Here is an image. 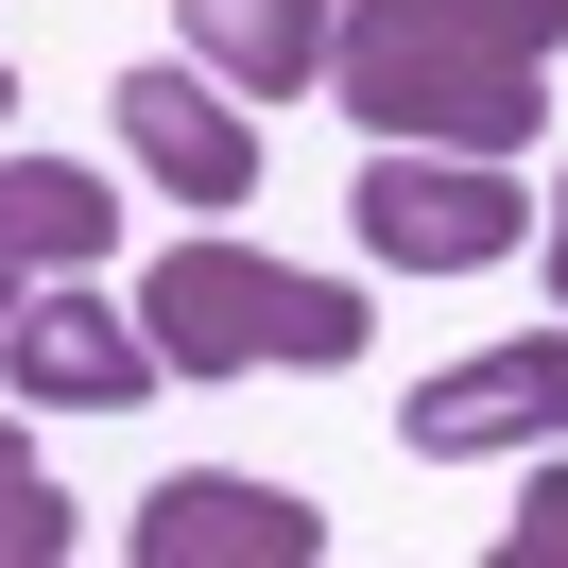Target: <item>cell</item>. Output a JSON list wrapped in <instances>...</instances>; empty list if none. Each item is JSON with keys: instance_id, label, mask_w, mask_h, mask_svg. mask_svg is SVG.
I'll return each mask as SVG.
<instances>
[{"instance_id": "cell-1", "label": "cell", "mask_w": 568, "mask_h": 568, "mask_svg": "<svg viewBox=\"0 0 568 568\" xmlns=\"http://www.w3.org/2000/svg\"><path fill=\"white\" fill-rule=\"evenodd\" d=\"M551 36L568 0H345L327 18V87L379 139H448V155H517L551 121Z\"/></svg>"}, {"instance_id": "cell-2", "label": "cell", "mask_w": 568, "mask_h": 568, "mask_svg": "<svg viewBox=\"0 0 568 568\" xmlns=\"http://www.w3.org/2000/svg\"><path fill=\"white\" fill-rule=\"evenodd\" d=\"M139 345L173 379H311V362H362V293L345 276H276L242 242H173L139 276Z\"/></svg>"}, {"instance_id": "cell-3", "label": "cell", "mask_w": 568, "mask_h": 568, "mask_svg": "<svg viewBox=\"0 0 568 568\" xmlns=\"http://www.w3.org/2000/svg\"><path fill=\"white\" fill-rule=\"evenodd\" d=\"M345 224H362V258H396V276H483V258L534 242V207L499 190V155H448V139H379L362 190H345Z\"/></svg>"}, {"instance_id": "cell-4", "label": "cell", "mask_w": 568, "mask_h": 568, "mask_svg": "<svg viewBox=\"0 0 568 568\" xmlns=\"http://www.w3.org/2000/svg\"><path fill=\"white\" fill-rule=\"evenodd\" d=\"M483 448H568V327L414 379V465H483Z\"/></svg>"}, {"instance_id": "cell-5", "label": "cell", "mask_w": 568, "mask_h": 568, "mask_svg": "<svg viewBox=\"0 0 568 568\" xmlns=\"http://www.w3.org/2000/svg\"><path fill=\"white\" fill-rule=\"evenodd\" d=\"M104 104H121V155H139L173 207H242L258 190V121L224 104V70H121Z\"/></svg>"}, {"instance_id": "cell-6", "label": "cell", "mask_w": 568, "mask_h": 568, "mask_svg": "<svg viewBox=\"0 0 568 568\" xmlns=\"http://www.w3.org/2000/svg\"><path fill=\"white\" fill-rule=\"evenodd\" d=\"M327 517L293 483H242V465H190V483L139 499V568H311Z\"/></svg>"}, {"instance_id": "cell-7", "label": "cell", "mask_w": 568, "mask_h": 568, "mask_svg": "<svg viewBox=\"0 0 568 568\" xmlns=\"http://www.w3.org/2000/svg\"><path fill=\"white\" fill-rule=\"evenodd\" d=\"M0 379L18 396H52V414H121L139 379H173V362L139 345V311H104V293H18V327H0Z\"/></svg>"}, {"instance_id": "cell-8", "label": "cell", "mask_w": 568, "mask_h": 568, "mask_svg": "<svg viewBox=\"0 0 568 568\" xmlns=\"http://www.w3.org/2000/svg\"><path fill=\"white\" fill-rule=\"evenodd\" d=\"M104 242H121V190H104V173H70V155H0V327H18L36 276H87Z\"/></svg>"}, {"instance_id": "cell-9", "label": "cell", "mask_w": 568, "mask_h": 568, "mask_svg": "<svg viewBox=\"0 0 568 568\" xmlns=\"http://www.w3.org/2000/svg\"><path fill=\"white\" fill-rule=\"evenodd\" d=\"M173 36H190V70H224V87H327V0H173Z\"/></svg>"}, {"instance_id": "cell-10", "label": "cell", "mask_w": 568, "mask_h": 568, "mask_svg": "<svg viewBox=\"0 0 568 568\" xmlns=\"http://www.w3.org/2000/svg\"><path fill=\"white\" fill-rule=\"evenodd\" d=\"M70 551V499L36 483V448H18V430H0V568H52Z\"/></svg>"}, {"instance_id": "cell-11", "label": "cell", "mask_w": 568, "mask_h": 568, "mask_svg": "<svg viewBox=\"0 0 568 568\" xmlns=\"http://www.w3.org/2000/svg\"><path fill=\"white\" fill-rule=\"evenodd\" d=\"M499 568H568V448L517 483V517H499Z\"/></svg>"}, {"instance_id": "cell-12", "label": "cell", "mask_w": 568, "mask_h": 568, "mask_svg": "<svg viewBox=\"0 0 568 568\" xmlns=\"http://www.w3.org/2000/svg\"><path fill=\"white\" fill-rule=\"evenodd\" d=\"M551 311H568V173H551Z\"/></svg>"}, {"instance_id": "cell-13", "label": "cell", "mask_w": 568, "mask_h": 568, "mask_svg": "<svg viewBox=\"0 0 568 568\" xmlns=\"http://www.w3.org/2000/svg\"><path fill=\"white\" fill-rule=\"evenodd\" d=\"M0 104H18V87H0Z\"/></svg>"}]
</instances>
